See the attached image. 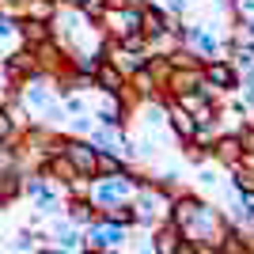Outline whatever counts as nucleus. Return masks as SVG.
Listing matches in <instances>:
<instances>
[{"mask_svg":"<svg viewBox=\"0 0 254 254\" xmlns=\"http://www.w3.org/2000/svg\"><path fill=\"white\" fill-rule=\"evenodd\" d=\"M201 72H205V84L216 87V91H235V87H239V72L228 64V57H220V61H205Z\"/></svg>","mask_w":254,"mask_h":254,"instance_id":"nucleus-1","label":"nucleus"},{"mask_svg":"<svg viewBox=\"0 0 254 254\" xmlns=\"http://www.w3.org/2000/svg\"><path fill=\"white\" fill-rule=\"evenodd\" d=\"M15 129H19V126H15V122L8 118V110L0 106V140H11V137H15Z\"/></svg>","mask_w":254,"mask_h":254,"instance_id":"nucleus-2","label":"nucleus"},{"mask_svg":"<svg viewBox=\"0 0 254 254\" xmlns=\"http://www.w3.org/2000/svg\"><path fill=\"white\" fill-rule=\"evenodd\" d=\"M0 144H4V140H0Z\"/></svg>","mask_w":254,"mask_h":254,"instance_id":"nucleus-3","label":"nucleus"}]
</instances>
